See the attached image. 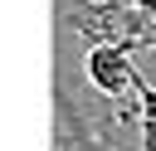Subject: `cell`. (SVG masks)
Masks as SVG:
<instances>
[{
    "instance_id": "4",
    "label": "cell",
    "mask_w": 156,
    "mask_h": 151,
    "mask_svg": "<svg viewBox=\"0 0 156 151\" xmlns=\"http://www.w3.org/2000/svg\"><path fill=\"white\" fill-rule=\"evenodd\" d=\"M132 93H136V122H141V151H156V83H146V78L136 73Z\"/></svg>"
},
{
    "instance_id": "3",
    "label": "cell",
    "mask_w": 156,
    "mask_h": 151,
    "mask_svg": "<svg viewBox=\"0 0 156 151\" xmlns=\"http://www.w3.org/2000/svg\"><path fill=\"white\" fill-rule=\"evenodd\" d=\"M83 73H88V83H93L102 97H112V102H122V97L132 93V83H136L132 54H127V49H112V44H93L88 58H83Z\"/></svg>"
},
{
    "instance_id": "1",
    "label": "cell",
    "mask_w": 156,
    "mask_h": 151,
    "mask_svg": "<svg viewBox=\"0 0 156 151\" xmlns=\"http://www.w3.org/2000/svg\"><path fill=\"white\" fill-rule=\"evenodd\" d=\"M63 24L93 49V44H112V49H156V19L141 15L132 0H63Z\"/></svg>"
},
{
    "instance_id": "2",
    "label": "cell",
    "mask_w": 156,
    "mask_h": 151,
    "mask_svg": "<svg viewBox=\"0 0 156 151\" xmlns=\"http://www.w3.org/2000/svg\"><path fill=\"white\" fill-rule=\"evenodd\" d=\"M54 107H58V151H112L107 127H98L93 112L83 102H73L63 88L54 93Z\"/></svg>"
}]
</instances>
